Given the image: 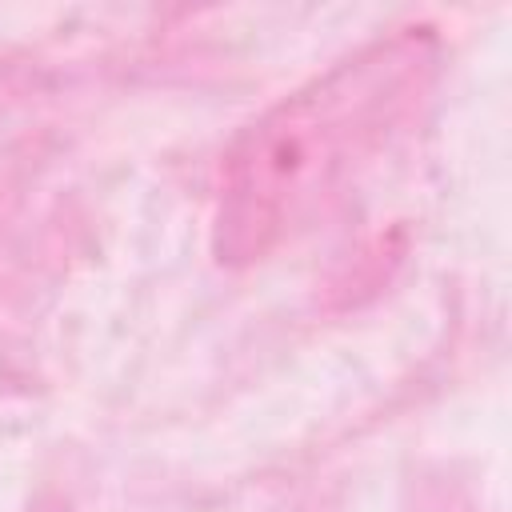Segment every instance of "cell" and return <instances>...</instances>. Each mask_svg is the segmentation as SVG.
<instances>
[{"mask_svg": "<svg viewBox=\"0 0 512 512\" xmlns=\"http://www.w3.org/2000/svg\"><path fill=\"white\" fill-rule=\"evenodd\" d=\"M28 512H72V508H68L60 496H40V500L28 504Z\"/></svg>", "mask_w": 512, "mask_h": 512, "instance_id": "obj_2", "label": "cell"}, {"mask_svg": "<svg viewBox=\"0 0 512 512\" xmlns=\"http://www.w3.org/2000/svg\"><path fill=\"white\" fill-rule=\"evenodd\" d=\"M440 72L432 28H400L348 52L240 128L220 168L212 252L256 264L300 236L384 152Z\"/></svg>", "mask_w": 512, "mask_h": 512, "instance_id": "obj_1", "label": "cell"}]
</instances>
